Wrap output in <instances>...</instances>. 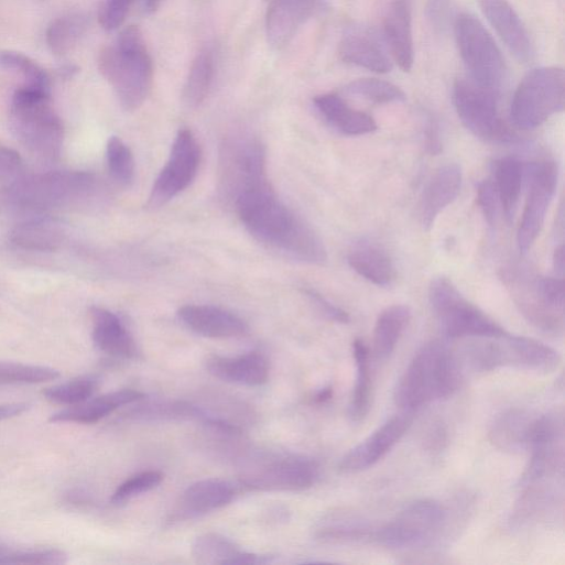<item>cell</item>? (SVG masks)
I'll list each match as a JSON object with an SVG mask.
<instances>
[{
  "mask_svg": "<svg viewBox=\"0 0 565 565\" xmlns=\"http://www.w3.org/2000/svg\"><path fill=\"white\" fill-rule=\"evenodd\" d=\"M235 208L258 241L305 263L326 262L319 236L276 198L270 185L241 194Z\"/></svg>",
  "mask_w": 565,
  "mask_h": 565,
  "instance_id": "cell-1",
  "label": "cell"
},
{
  "mask_svg": "<svg viewBox=\"0 0 565 565\" xmlns=\"http://www.w3.org/2000/svg\"><path fill=\"white\" fill-rule=\"evenodd\" d=\"M461 381L460 360L444 344L431 341L415 354L400 378L394 401L403 412L413 413L453 395Z\"/></svg>",
  "mask_w": 565,
  "mask_h": 565,
  "instance_id": "cell-2",
  "label": "cell"
},
{
  "mask_svg": "<svg viewBox=\"0 0 565 565\" xmlns=\"http://www.w3.org/2000/svg\"><path fill=\"white\" fill-rule=\"evenodd\" d=\"M98 65L124 110L142 107L152 88L153 63L139 28L126 29L113 46L101 52Z\"/></svg>",
  "mask_w": 565,
  "mask_h": 565,
  "instance_id": "cell-3",
  "label": "cell"
},
{
  "mask_svg": "<svg viewBox=\"0 0 565 565\" xmlns=\"http://www.w3.org/2000/svg\"><path fill=\"white\" fill-rule=\"evenodd\" d=\"M10 121L15 137L31 153L46 161L61 156L65 129L51 91L20 87L12 99Z\"/></svg>",
  "mask_w": 565,
  "mask_h": 565,
  "instance_id": "cell-4",
  "label": "cell"
},
{
  "mask_svg": "<svg viewBox=\"0 0 565 565\" xmlns=\"http://www.w3.org/2000/svg\"><path fill=\"white\" fill-rule=\"evenodd\" d=\"M476 339L463 352V362L476 372L513 368L550 373L561 363L556 350L532 338L506 334L496 338Z\"/></svg>",
  "mask_w": 565,
  "mask_h": 565,
  "instance_id": "cell-5",
  "label": "cell"
},
{
  "mask_svg": "<svg viewBox=\"0 0 565 565\" xmlns=\"http://www.w3.org/2000/svg\"><path fill=\"white\" fill-rule=\"evenodd\" d=\"M428 298L438 324L448 338H496L507 334L445 276L435 278L431 282Z\"/></svg>",
  "mask_w": 565,
  "mask_h": 565,
  "instance_id": "cell-6",
  "label": "cell"
},
{
  "mask_svg": "<svg viewBox=\"0 0 565 565\" xmlns=\"http://www.w3.org/2000/svg\"><path fill=\"white\" fill-rule=\"evenodd\" d=\"M565 104L563 69L545 67L532 70L518 86L510 107L514 127L529 131L559 113Z\"/></svg>",
  "mask_w": 565,
  "mask_h": 565,
  "instance_id": "cell-7",
  "label": "cell"
},
{
  "mask_svg": "<svg viewBox=\"0 0 565 565\" xmlns=\"http://www.w3.org/2000/svg\"><path fill=\"white\" fill-rule=\"evenodd\" d=\"M320 477L319 464L291 454H265L250 459L242 468L243 487L262 491H301L312 488Z\"/></svg>",
  "mask_w": 565,
  "mask_h": 565,
  "instance_id": "cell-8",
  "label": "cell"
},
{
  "mask_svg": "<svg viewBox=\"0 0 565 565\" xmlns=\"http://www.w3.org/2000/svg\"><path fill=\"white\" fill-rule=\"evenodd\" d=\"M447 511L435 499H419L376 528L373 542L390 550H414L433 542L442 532Z\"/></svg>",
  "mask_w": 565,
  "mask_h": 565,
  "instance_id": "cell-9",
  "label": "cell"
},
{
  "mask_svg": "<svg viewBox=\"0 0 565 565\" xmlns=\"http://www.w3.org/2000/svg\"><path fill=\"white\" fill-rule=\"evenodd\" d=\"M455 37L469 79L498 94L506 67L499 48L485 26L472 15L461 14L455 21Z\"/></svg>",
  "mask_w": 565,
  "mask_h": 565,
  "instance_id": "cell-10",
  "label": "cell"
},
{
  "mask_svg": "<svg viewBox=\"0 0 565 565\" xmlns=\"http://www.w3.org/2000/svg\"><path fill=\"white\" fill-rule=\"evenodd\" d=\"M96 176L85 172H53L26 177L9 195L26 209H50L91 197Z\"/></svg>",
  "mask_w": 565,
  "mask_h": 565,
  "instance_id": "cell-11",
  "label": "cell"
},
{
  "mask_svg": "<svg viewBox=\"0 0 565 565\" xmlns=\"http://www.w3.org/2000/svg\"><path fill=\"white\" fill-rule=\"evenodd\" d=\"M453 102L459 120L475 137L491 142L514 141L498 116L496 93L469 78L459 79L454 86Z\"/></svg>",
  "mask_w": 565,
  "mask_h": 565,
  "instance_id": "cell-12",
  "label": "cell"
},
{
  "mask_svg": "<svg viewBox=\"0 0 565 565\" xmlns=\"http://www.w3.org/2000/svg\"><path fill=\"white\" fill-rule=\"evenodd\" d=\"M528 194L517 232V246L525 254L537 239L558 182L557 165L551 162L524 166Z\"/></svg>",
  "mask_w": 565,
  "mask_h": 565,
  "instance_id": "cell-13",
  "label": "cell"
},
{
  "mask_svg": "<svg viewBox=\"0 0 565 565\" xmlns=\"http://www.w3.org/2000/svg\"><path fill=\"white\" fill-rule=\"evenodd\" d=\"M200 161L202 150L192 131H180L170 159L154 183L148 207L159 209L186 191L197 176Z\"/></svg>",
  "mask_w": 565,
  "mask_h": 565,
  "instance_id": "cell-14",
  "label": "cell"
},
{
  "mask_svg": "<svg viewBox=\"0 0 565 565\" xmlns=\"http://www.w3.org/2000/svg\"><path fill=\"white\" fill-rule=\"evenodd\" d=\"M222 159V193L232 202L246 192L269 185L265 175V152L258 141H231L225 146Z\"/></svg>",
  "mask_w": 565,
  "mask_h": 565,
  "instance_id": "cell-15",
  "label": "cell"
},
{
  "mask_svg": "<svg viewBox=\"0 0 565 565\" xmlns=\"http://www.w3.org/2000/svg\"><path fill=\"white\" fill-rule=\"evenodd\" d=\"M412 422V413L409 412L391 417L341 458L339 470L356 474L373 467L394 448Z\"/></svg>",
  "mask_w": 565,
  "mask_h": 565,
  "instance_id": "cell-16",
  "label": "cell"
},
{
  "mask_svg": "<svg viewBox=\"0 0 565 565\" xmlns=\"http://www.w3.org/2000/svg\"><path fill=\"white\" fill-rule=\"evenodd\" d=\"M238 493V487L231 481L210 478L197 481L183 493L172 521H182L202 517L231 503Z\"/></svg>",
  "mask_w": 565,
  "mask_h": 565,
  "instance_id": "cell-17",
  "label": "cell"
},
{
  "mask_svg": "<svg viewBox=\"0 0 565 565\" xmlns=\"http://www.w3.org/2000/svg\"><path fill=\"white\" fill-rule=\"evenodd\" d=\"M481 11L504 46L520 62L533 57L529 34L521 19L507 0H480Z\"/></svg>",
  "mask_w": 565,
  "mask_h": 565,
  "instance_id": "cell-18",
  "label": "cell"
},
{
  "mask_svg": "<svg viewBox=\"0 0 565 565\" xmlns=\"http://www.w3.org/2000/svg\"><path fill=\"white\" fill-rule=\"evenodd\" d=\"M316 4L317 0H272L265 20L269 45L275 51L285 48Z\"/></svg>",
  "mask_w": 565,
  "mask_h": 565,
  "instance_id": "cell-19",
  "label": "cell"
},
{
  "mask_svg": "<svg viewBox=\"0 0 565 565\" xmlns=\"http://www.w3.org/2000/svg\"><path fill=\"white\" fill-rule=\"evenodd\" d=\"M463 184V172L458 164L439 167L426 185L421 199V222L430 231L438 216L458 197Z\"/></svg>",
  "mask_w": 565,
  "mask_h": 565,
  "instance_id": "cell-20",
  "label": "cell"
},
{
  "mask_svg": "<svg viewBox=\"0 0 565 565\" xmlns=\"http://www.w3.org/2000/svg\"><path fill=\"white\" fill-rule=\"evenodd\" d=\"M178 317L194 333L208 338H233L248 332V325L239 316L215 306H184Z\"/></svg>",
  "mask_w": 565,
  "mask_h": 565,
  "instance_id": "cell-21",
  "label": "cell"
},
{
  "mask_svg": "<svg viewBox=\"0 0 565 565\" xmlns=\"http://www.w3.org/2000/svg\"><path fill=\"white\" fill-rule=\"evenodd\" d=\"M536 417L519 408L502 411L490 424L488 438L497 449L504 453L528 450Z\"/></svg>",
  "mask_w": 565,
  "mask_h": 565,
  "instance_id": "cell-22",
  "label": "cell"
},
{
  "mask_svg": "<svg viewBox=\"0 0 565 565\" xmlns=\"http://www.w3.org/2000/svg\"><path fill=\"white\" fill-rule=\"evenodd\" d=\"M383 30L394 63L403 73H409L414 62L410 0H392L384 18Z\"/></svg>",
  "mask_w": 565,
  "mask_h": 565,
  "instance_id": "cell-23",
  "label": "cell"
},
{
  "mask_svg": "<svg viewBox=\"0 0 565 565\" xmlns=\"http://www.w3.org/2000/svg\"><path fill=\"white\" fill-rule=\"evenodd\" d=\"M193 555L207 565H258L274 562V556L242 551L231 539L219 533H205L196 537Z\"/></svg>",
  "mask_w": 565,
  "mask_h": 565,
  "instance_id": "cell-24",
  "label": "cell"
},
{
  "mask_svg": "<svg viewBox=\"0 0 565 565\" xmlns=\"http://www.w3.org/2000/svg\"><path fill=\"white\" fill-rule=\"evenodd\" d=\"M339 56L347 64L376 74L392 70V63L384 46L377 35L367 30L359 29L347 33L340 42Z\"/></svg>",
  "mask_w": 565,
  "mask_h": 565,
  "instance_id": "cell-25",
  "label": "cell"
},
{
  "mask_svg": "<svg viewBox=\"0 0 565 565\" xmlns=\"http://www.w3.org/2000/svg\"><path fill=\"white\" fill-rule=\"evenodd\" d=\"M206 365L210 374L229 383L258 387L269 379L268 359L259 352L237 357L211 356Z\"/></svg>",
  "mask_w": 565,
  "mask_h": 565,
  "instance_id": "cell-26",
  "label": "cell"
},
{
  "mask_svg": "<svg viewBox=\"0 0 565 565\" xmlns=\"http://www.w3.org/2000/svg\"><path fill=\"white\" fill-rule=\"evenodd\" d=\"M91 318L94 341L100 351L121 359L137 356V343L116 314L106 308L93 307Z\"/></svg>",
  "mask_w": 565,
  "mask_h": 565,
  "instance_id": "cell-27",
  "label": "cell"
},
{
  "mask_svg": "<svg viewBox=\"0 0 565 565\" xmlns=\"http://www.w3.org/2000/svg\"><path fill=\"white\" fill-rule=\"evenodd\" d=\"M144 396L142 392L129 389L111 392L62 410L53 414L51 421L53 423L95 424L124 405L141 402Z\"/></svg>",
  "mask_w": 565,
  "mask_h": 565,
  "instance_id": "cell-28",
  "label": "cell"
},
{
  "mask_svg": "<svg viewBox=\"0 0 565 565\" xmlns=\"http://www.w3.org/2000/svg\"><path fill=\"white\" fill-rule=\"evenodd\" d=\"M314 105L327 123L344 135L361 137L378 130L372 117L350 108L338 95L318 96Z\"/></svg>",
  "mask_w": 565,
  "mask_h": 565,
  "instance_id": "cell-29",
  "label": "cell"
},
{
  "mask_svg": "<svg viewBox=\"0 0 565 565\" xmlns=\"http://www.w3.org/2000/svg\"><path fill=\"white\" fill-rule=\"evenodd\" d=\"M350 268L370 283L388 287L396 276L394 264L389 254L379 246L361 241L349 253Z\"/></svg>",
  "mask_w": 565,
  "mask_h": 565,
  "instance_id": "cell-30",
  "label": "cell"
},
{
  "mask_svg": "<svg viewBox=\"0 0 565 565\" xmlns=\"http://www.w3.org/2000/svg\"><path fill=\"white\" fill-rule=\"evenodd\" d=\"M65 236L64 228L57 221L35 219L18 225L11 233V240L25 250L53 252L63 246Z\"/></svg>",
  "mask_w": 565,
  "mask_h": 565,
  "instance_id": "cell-31",
  "label": "cell"
},
{
  "mask_svg": "<svg viewBox=\"0 0 565 565\" xmlns=\"http://www.w3.org/2000/svg\"><path fill=\"white\" fill-rule=\"evenodd\" d=\"M411 316V309L405 305L390 306L379 315L373 330V354L378 360L391 357Z\"/></svg>",
  "mask_w": 565,
  "mask_h": 565,
  "instance_id": "cell-32",
  "label": "cell"
},
{
  "mask_svg": "<svg viewBox=\"0 0 565 565\" xmlns=\"http://www.w3.org/2000/svg\"><path fill=\"white\" fill-rule=\"evenodd\" d=\"M376 528L355 517L330 513L315 528V536L326 542L365 543L373 542Z\"/></svg>",
  "mask_w": 565,
  "mask_h": 565,
  "instance_id": "cell-33",
  "label": "cell"
},
{
  "mask_svg": "<svg viewBox=\"0 0 565 565\" xmlns=\"http://www.w3.org/2000/svg\"><path fill=\"white\" fill-rule=\"evenodd\" d=\"M356 361V385L349 404V416L352 422L360 423L369 414L372 403V379L370 369V350L361 339L352 344Z\"/></svg>",
  "mask_w": 565,
  "mask_h": 565,
  "instance_id": "cell-34",
  "label": "cell"
},
{
  "mask_svg": "<svg viewBox=\"0 0 565 565\" xmlns=\"http://www.w3.org/2000/svg\"><path fill=\"white\" fill-rule=\"evenodd\" d=\"M524 182V166L515 159L507 157L495 165V187L500 207L511 221L514 217L522 186Z\"/></svg>",
  "mask_w": 565,
  "mask_h": 565,
  "instance_id": "cell-35",
  "label": "cell"
},
{
  "mask_svg": "<svg viewBox=\"0 0 565 565\" xmlns=\"http://www.w3.org/2000/svg\"><path fill=\"white\" fill-rule=\"evenodd\" d=\"M215 56L209 48L200 51L196 56L185 88L183 101L189 109L200 107L209 95L215 77Z\"/></svg>",
  "mask_w": 565,
  "mask_h": 565,
  "instance_id": "cell-36",
  "label": "cell"
},
{
  "mask_svg": "<svg viewBox=\"0 0 565 565\" xmlns=\"http://www.w3.org/2000/svg\"><path fill=\"white\" fill-rule=\"evenodd\" d=\"M88 29L87 18L83 14H68L52 22L46 41L56 56L72 53L85 36Z\"/></svg>",
  "mask_w": 565,
  "mask_h": 565,
  "instance_id": "cell-37",
  "label": "cell"
},
{
  "mask_svg": "<svg viewBox=\"0 0 565 565\" xmlns=\"http://www.w3.org/2000/svg\"><path fill=\"white\" fill-rule=\"evenodd\" d=\"M0 70L19 78L21 87L51 91V78L46 70L22 53L0 52Z\"/></svg>",
  "mask_w": 565,
  "mask_h": 565,
  "instance_id": "cell-38",
  "label": "cell"
},
{
  "mask_svg": "<svg viewBox=\"0 0 565 565\" xmlns=\"http://www.w3.org/2000/svg\"><path fill=\"white\" fill-rule=\"evenodd\" d=\"M208 412L184 401H159L139 405L128 413L129 419L142 421L200 420L205 421Z\"/></svg>",
  "mask_w": 565,
  "mask_h": 565,
  "instance_id": "cell-39",
  "label": "cell"
},
{
  "mask_svg": "<svg viewBox=\"0 0 565 565\" xmlns=\"http://www.w3.org/2000/svg\"><path fill=\"white\" fill-rule=\"evenodd\" d=\"M61 376L59 370L51 367L0 361V385L41 384Z\"/></svg>",
  "mask_w": 565,
  "mask_h": 565,
  "instance_id": "cell-40",
  "label": "cell"
},
{
  "mask_svg": "<svg viewBox=\"0 0 565 565\" xmlns=\"http://www.w3.org/2000/svg\"><path fill=\"white\" fill-rule=\"evenodd\" d=\"M98 387L97 378L86 376L48 388L44 396L54 404L74 406L93 398Z\"/></svg>",
  "mask_w": 565,
  "mask_h": 565,
  "instance_id": "cell-41",
  "label": "cell"
},
{
  "mask_svg": "<svg viewBox=\"0 0 565 565\" xmlns=\"http://www.w3.org/2000/svg\"><path fill=\"white\" fill-rule=\"evenodd\" d=\"M346 91L377 105L403 102L404 93L396 86L379 79H359L351 83Z\"/></svg>",
  "mask_w": 565,
  "mask_h": 565,
  "instance_id": "cell-42",
  "label": "cell"
},
{
  "mask_svg": "<svg viewBox=\"0 0 565 565\" xmlns=\"http://www.w3.org/2000/svg\"><path fill=\"white\" fill-rule=\"evenodd\" d=\"M107 161L115 182L121 186L132 184L135 175V162L131 150L121 139L113 137L109 140Z\"/></svg>",
  "mask_w": 565,
  "mask_h": 565,
  "instance_id": "cell-43",
  "label": "cell"
},
{
  "mask_svg": "<svg viewBox=\"0 0 565 565\" xmlns=\"http://www.w3.org/2000/svg\"><path fill=\"white\" fill-rule=\"evenodd\" d=\"M26 177V167L21 155L0 143V192L12 193Z\"/></svg>",
  "mask_w": 565,
  "mask_h": 565,
  "instance_id": "cell-44",
  "label": "cell"
},
{
  "mask_svg": "<svg viewBox=\"0 0 565 565\" xmlns=\"http://www.w3.org/2000/svg\"><path fill=\"white\" fill-rule=\"evenodd\" d=\"M164 479L161 471L149 470L138 474L121 483L113 493L111 501L121 504L159 487Z\"/></svg>",
  "mask_w": 565,
  "mask_h": 565,
  "instance_id": "cell-45",
  "label": "cell"
},
{
  "mask_svg": "<svg viewBox=\"0 0 565 565\" xmlns=\"http://www.w3.org/2000/svg\"><path fill=\"white\" fill-rule=\"evenodd\" d=\"M68 555L58 548L10 550L7 547L0 564H64Z\"/></svg>",
  "mask_w": 565,
  "mask_h": 565,
  "instance_id": "cell-46",
  "label": "cell"
},
{
  "mask_svg": "<svg viewBox=\"0 0 565 565\" xmlns=\"http://www.w3.org/2000/svg\"><path fill=\"white\" fill-rule=\"evenodd\" d=\"M134 0H102L99 22L106 32L120 29L127 20Z\"/></svg>",
  "mask_w": 565,
  "mask_h": 565,
  "instance_id": "cell-47",
  "label": "cell"
},
{
  "mask_svg": "<svg viewBox=\"0 0 565 565\" xmlns=\"http://www.w3.org/2000/svg\"><path fill=\"white\" fill-rule=\"evenodd\" d=\"M477 203L486 222L489 227L495 228L500 204L492 181L486 180L478 185Z\"/></svg>",
  "mask_w": 565,
  "mask_h": 565,
  "instance_id": "cell-48",
  "label": "cell"
},
{
  "mask_svg": "<svg viewBox=\"0 0 565 565\" xmlns=\"http://www.w3.org/2000/svg\"><path fill=\"white\" fill-rule=\"evenodd\" d=\"M305 293L327 319L344 325L350 322V316L347 312L332 304L317 292L307 290Z\"/></svg>",
  "mask_w": 565,
  "mask_h": 565,
  "instance_id": "cell-49",
  "label": "cell"
},
{
  "mask_svg": "<svg viewBox=\"0 0 565 565\" xmlns=\"http://www.w3.org/2000/svg\"><path fill=\"white\" fill-rule=\"evenodd\" d=\"M425 447L431 452L443 450L448 443V431L442 421L434 422L425 435Z\"/></svg>",
  "mask_w": 565,
  "mask_h": 565,
  "instance_id": "cell-50",
  "label": "cell"
},
{
  "mask_svg": "<svg viewBox=\"0 0 565 565\" xmlns=\"http://www.w3.org/2000/svg\"><path fill=\"white\" fill-rule=\"evenodd\" d=\"M449 10L448 0H430V19L434 25L444 26Z\"/></svg>",
  "mask_w": 565,
  "mask_h": 565,
  "instance_id": "cell-51",
  "label": "cell"
},
{
  "mask_svg": "<svg viewBox=\"0 0 565 565\" xmlns=\"http://www.w3.org/2000/svg\"><path fill=\"white\" fill-rule=\"evenodd\" d=\"M425 148L431 155H438L442 152V142L438 127L431 122L425 131Z\"/></svg>",
  "mask_w": 565,
  "mask_h": 565,
  "instance_id": "cell-52",
  "label": "cell"
},
{
  "mask_svg": "<svg viewBox=\"0 0 565 565\" xmlns=\"http://www.w3.org/2000/svg\"><path fill=\"white\" fill-rule=\"evenodd\" d=\"M28 403H12L0 405V422L17 417L29 411Z\"/></svg>",
  "mask_w": 565,
  "mask_h": 565,
  "instance_id": "cell-53",
  "label": "cell"
},
{
  "mask_svg": "<svg viewBox=\"0 0 565 565\" xmlns=\"http://www.w3.org/2000/svg\"><path fill=\"white\" fill-rule=\"evenodd\" d=\"M564 246L561 245L555 249L553 254V268L555 274L561 279H563L564 275Z\"/></svg>",
  "mask_w": 565,
  "mask_h": 565,
  "instance_id": "cell-54",
  "label": "cell"
},
{
  "mask_svg": "<svg viewBox=\"0 0 565 565\" xmlns=\"http://www.w3.org/2000/svg\"><path fill=\"white\" fill-rule=\"evenodd\" d=\"M334 390L332 387H326L319 390L313 398V401L316 404H324L333 399Z\"/></svg>",
  "mask_w": 565,
  "mask_h": 565,
  "instance_id": "cell-55",
  "label": "cell"
},
{
  "mask_svg": "<svg viewBox=\"0 0 565 565\" xmlns=\"http://www.w3.org/2000/svg\"><path fill=\"white\" fill-rule=\"evenodd\" d=\"M141 2L146 14L155 13L162 4V0H141Z\"/></svg>",
  "mask_w": 565,
  "mask_h": 565,
  "instance_id": "cell-56",
  "label": "cell"
}]
</instances>
